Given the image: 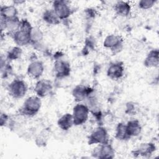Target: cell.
<instances>
[{"mask_svg": "<svg viewBox=\"0 0 159 159\" xmlns=\"http://www.w3.org/2000/svg\"><path fill=\"white\" fill-rule=\"evenodd\" d=\"M43 71L44 66L43 63L39 60H35L29 65L27 72L30 77L36 80L42 75Z\"/></svg>", "mask_w": 159, "mask_h": 159, "instance_id": "7c38bea8", "label": "cell"}, {"mask_svg": "<svg viewBox=\"0 0 159 159\" xmlns=\"http://www.w3.org/2000/svg\"><path fill=\"white\" fill-rule=\"evenodd\" d=\"M4 21L5 30H6L7 32L9 33L11 35H12L14 33H16L17 30H19L21 20H19L18 17L9 20H4Z\"/></svg>", "mask_w": 159, "mask_h": 159, "instance_id": "d6986e66", "label": "cell"}, {"mask_svg": "<svg viewBox=\"0 0 159 159\" xmlns=\"http://www.w3.org/2000/svg\"><path fill=\"white\" fill-rule=\"evenodd\" d=\"M115 137L119 140H127L130 137L128 134L126 124L124 123H119L116 130Z\"/></svg>", "mask_w": 159, "mask_h": 159, "instance_id": "603a6c76", "label": "cell"}, {"mask_svg": "<svg viewBox=\"0 0 159 159\" xmlns=\"http://www.w3.org/2000/svg\"><path fill=\"white\" fill-rule=\"evenodd\" d=\"M124 67L121 62H114L109 65L107 70V75L112 80H119L122 77Z\"/></svg>", "mask_w": 159, "mask_h": 159, "instance_id": "8fae6325", "label": "cell"}, {"mask_svg": "<svg viewBox=\"0 0 159 159\" xmlns=\"http://www.w3.org/2000/svg\"><path fill=\"white\" fill-rule=\"evenodd\" d=\"M89 107L83 104H78L73 107L72 116L74 125H80L84 124L88 119Z\"/></svg>", "mask_w": 159, "mask_h": 159, "instance_id": "277c9868", "label": "cell"}, {"mask_svg": "<svg viewBox=\"0 0 159 159\" xmlns=\"http://www.w3.org/2000/svg\"><path fill=\"white\" fill-rule=\"evenodd\" d=\"M159 52L158 49L151 50L144 60V65L147 68H155L158 66Z\"/></svg>", "mask_w": 159, "mask_h": 159, "instance_id": "2e32d148", "label": "cell"}, {"mask_svg": "<svg viewBox=\"0 0 159 159\" xmlns=\"http://www.w3.org/2000/svg\"><path fill=\"white\" fill-rule=\"evenodd\" d=\"M52 84L50 81L42 79L39 80L35 86L34 91L36 95L40 98H43L47 96L52 90Z\"/></svg>", "mask_w": 159, "mask_h": 159, "instance_id": "9c48e42d", "label": "cell"}, {"mask_svg": "<svg viewBox=\"0 0 159 159\" xmlns=\"http://www.w3.org/2000/svg\"><path fill=\"white\" fill-rule=\"evenodd\" d=\"M127 111L128 114H135V107L134 103L129 102L127 104Z\"/></svg>", "mask_w": 159, "mask_h": 159, "instance_id": "4316f807", "label": "cell"}, {"mask_svg": "<svg viewBox=\"0 0 159 159\" xmlns=\"http://www.w3.org/2000/svg\"><path fill=\"white\" fill-rule=\"evenodd\" d=\"M92 154L96 158H112L114 156V150L108 143L99 144L94 149Z\"/></svg>", "mask_w": 159, "mask_h": 159, "instance_id": "52a82bcc", "label": "cell"}, {"mask_svg": "<svg viewBox=\"0 0 159 159\" xmlns=\"http://www.w3.org/2000/svg\"><path fill=\"white\" fill-rule=\"evenodd\" d=\"M22 55V49L20 47L16 46L11 48L7 53L6 58L8 60H15L20 57Z\"/></svg>", "mask_w": 159, "mask_h": 159, "instance_id": "cb8c5ba5", "label": "cell"}, {"mask_svg": "<svg viewBox=\"0 0 159 159\" xmlns=\"http://www.w3.org/2000/svg\"><path fill=\"white\" fill-rule=\"evenodd\" d=\"M127 130L130 137L138 136L142 132V126L137 119H131L126 124Z\"/></svg>", "mask_w": 159, "mask_h": 159, "instance_id": "e0dca14e", "label": "cell"}, {"mask_svg": "<svg viewBox=\"0 0 159 159\" xmlns=\"http://www.w3.org/2000/svg\"><path fill=\"white\" fill-rule=\"evenodd\" d=\"M0 120H1V125H6L8 121H9V117L7 116L6 114H2L1 113V117H0Z\"/></svg>", "mask_w": 159, "mask_h": 159, "instance_id": "484cf974", "label": "cell"}, {"mask_svg": "<svg viewBox=\"0 0 159 159\" xmlns=\"http://www.w3.org/2000/svg\"><path fill=\"white\" fill-rule=\"evenodd\" d=\"M116 14L121 17H127L131 11V7L128 2L120 1H117L114 6Z\"/></svg>", "mask_w": 159, "mask_h": 159, "instance_id": "9a60e30c", "label": "cell"}, {"mask_svg": "<svg viewBox=\"0 0 159 159\" xmlns=\"http://www.w3.org/2000/svg\"><path fill=\"white\" fill-rule=\"evenodd\" d=\"M89 144H104L109 142L108 134L106 129L102 127H96L89 137Z\"/></svg>", "mask_w": 159, "mask_h": 159, "instance_id": "8992f818", "label": "cell"}, {"mask_svg": "<svg viewBox=\"0 0 159 159\" xmlns=\"http://www.w3.org/2000/svg\"><path fill=\"white\" fill-rule=\"evenodd\" d=\"M7 90L10 96L15 99L22 98L27 93L26 83L20 79H15L9 84Z\"/></svg>", "mask_w": 159, "mask_h": 159, "instance_id": "7a4b0ae2", "label": "cell"}, {"mask_svg": "<svg viewBox=\"0 0 159 159\" xmlns=\"http://www.w3.org/2000/svg\"><path fill=\"white\" fill-rule=\"evenodd\" d=\"M91 93V89L85 86L78 84L76 86L72 91V96L76 102H81L89 97Z\"/></svg>", "mask_w": 159, "mask_h": 159, "instance_id": "4fadbf2b", "label": "cell"}, {"mask_svg": "<svg viewBox=\"0 0 159 159\" xmlns=\"http://www.w3.org/2000/svg\"><path fill=\"white\" fill-rule=\"evenodd\" d=\"M42 101L38 96H31L27 98L20 109V112L26 116H34L40 111Z\"/></svg>", "mask_w": 159, "mask_h": 159, "instance_id": "6da1fadb", "label": "cell"}, {"mask_svg": "<svg viewBox=\"0 0 159 159\" xmlns=\"http://www.w3.org/2000/svg\"><path fill=\"white\" fill-rule=\"evenodd\" d=\"M1 18L4 20H9L17 17L18 11L16 7L12 5H4L1 6Z\"/></svg>", "mask_w": 159, "mask_h": 159, "instance_id": "5bb4252c", "label": "cell"}, {"mask_svg": "<svg viewBox=\"0 0 159 159\" xmlns=\"http://www.w3.org/2000/svg\"><path fill=\"white\" fill-rule=\"evenodd\" d=\"M53 70L56 77L58 78H65L70 74V65L65 61L57 60L54 63Z\"/></svg>", "mask_w": 159, "mask_h": 159, "instance_id": "30bf717a", "label": "cell"}, {"mask_svg": "<svg viewBox=\"0 0 159 159\" xmlns=\"http://www.w3.org/2000/svg\"><path fill=\"white\" fill-rule=\"evenodd\" d=\"M155 150V146L152 143H142L139 148L134 151V154H138L139 155H148L152 154Z\"/></svg>", "mask_w": 159, "mask_h": 159, "instance_id": "7402d4cb", "label": "cell"}, {"mask_svg": "<svg viewBox=\"0 0 159 159\" xmlns=\"http://www.w3.org/2000/svg\"><path fill=\"white\" fill-rule=\"evenodd\" d=\"M103 45L105 48L111 50L114 54H116L122 49L123 39L120 35L111 34L105 38Z\"/></svg>", "mask_w": 159, "mask_h": 159, "instance_id": "5b68a950", "label": "cell"}, {"mask_svg": "<svg viewBox=\"0 0 159 159\" xmlns=\"http://www.w3.org/2000/svg\"><path fill=\"white\" fill-rule=\"evenodd\" d=\"M42 18L46 23L50 25H57L60 22V20L52 9L45 10L42 14Z\"/></svg>", "mask_w": 159, "mask_h": 159, "instance_id": "44dd1931", "label": "cell"}, {"mask_svg": "<svg viewBox=\"0 0 159 159\" xmlns=\"http://www.w3.org/2000/svg\"><path fill=\"white\" fill-rule=\"evenodd\" d=\"M24 2V1H14V5H15V4H17V5L21 4Z\"/></svg>", "mask_w": 159, "mask_h": 159, "instance_id": "83f0119b", "label": "cell"}, {"mask_svg": "<svg viewBox=\"0 0 159 159\" xmlns=\"http://www.w3.org/2000/svg\"><path fill=\"white\" fill-rule=\"evenodd\" d=\"M31 30H27L22 29H19L16 33H14L12 37L15 43L19 47L25 46L30 43V32Z\"/></svg>", "mask_w": 159, "mask_h": 159, "instance_id": "ba28073f", "label": "cell"}, {"mask_svg": "<svg viewBox=\"0 0 159 159\" xmlns=\"http://www.w3.org/2000/svg\"><path fill=\"white\" fill-rule=\"evenodd\" d=\"M57 124L58 127L63 130L66 131L69 130L74 125L72 114L70 113L63 114L58 120Z\"/></svg>", "mask_w": 159, "mask_h": 159, "instance_id": "ac0fdd59", "label": "cell"}, {"mask_svg": "<svg viewBox=\"0 0 159 159\" xmlns=\"http://www.w3.org/2000/svg\"><path fill=\"white\" fill-rule=\"evenodd\" d=\"M156 1L153 0H141L139 2V7L143 10H147L152 8L155 4Z\"/></svg>", "mask_w": 159, "mask_h": 159, "instance_id": "d4e9b609", "label": "cell"}, {"mask_svg": "<svg viewBox=\"0 0 159 159\" xmlns=\"http://www.w3.org/2000/svg\"><path fill=\"white\" fill-rule=\"evenodd\" d=\"M43 39V34L40 29L33 27L30 32V43L35 45L36 47L42 45V42Z\"/></svg>", "mask_w": 159, "mask_h": 159, "instance_id": "ffe728a7", "label": "cell"}, {"mask_svg": "<svg viewBox=\"0 0 159 159\" xmlns=\"http://www.w3.org/2000/svg\"><path fill=\"white\" fill-rule=\"evenodd\" d=\"M52 9L54 11L60 20L68 19L73 13L69 2L64 0H57L53 2Z\"/></svg>", "mask_w": 159, "mask_h": 159, "instance_id": "3957f363", "label": "cell"}]
</instances>
